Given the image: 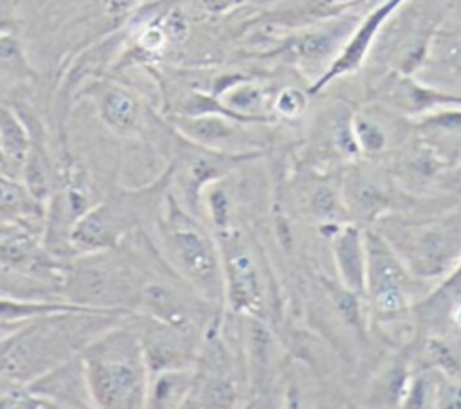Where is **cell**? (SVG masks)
Here are the masks:
<instances>
[{
	"label": "cell",
	"instance_id": "8992f818",
	"mask_svg": "<svg viewBox=\"0 0 461 409\" xmlns=\"http://www.w3.org/2000/svg\"><path fill=\"white\" fill-rule=\"evenodd\" d=\"M396 229L385 238L414 277L448 274L461 256V214Z\"/></svg>",
	"mask_w": 461,
	"mask_h": 409
},
{
	"label": "cell",
	"instance_id": "6da1fadb",
	"mask_svg": "<svg viewBox=\"0 0 461 409\" xmlns=\"http://www.w3.org/2000/svg\"><path fill=\"white\" fill-rule=\"evenodd\" d=\"M128 314L61 312L32 319L0 341V393L25 387Z\"/></svg>",
	"mask_w": 461,
	"mask_h": 409
},
{
	"label": "cell",
	"instance_id": "d6a6232c",
	"mask_svg": "<svg viewBox=\"0 0 461 409\" xmlns=\"http://www.w3.org/2000/svg\"><path fill=\"white\" fill-rule=\"evenodd\" d=\"M29 323V321H27ZM25 323H13V321H5L0 319V341H4L5 337H9L11 333H14L20 326H23Z\"/></svg>",
	"mask_w": 461,
	"mask_h": 409
},
{
	"label": "cell",
	"instance_id": "4316f807",
	"mask_svg": "<svg viewBox=\"0 0 461 409\" xmlns=\"http://www.w3.org/2000/svg\"><path fill=\"white\" fill-rule=\"evenodd\" d=\"M308 106V97L303 90L299 88H283L277 97L274 99V110L277 115L285 119H295L304 114Z\"/></svg>",
	"mask_w": 461,
	"mask_h": 409
},
{
	"label": "cell",
	"instance_id": "ba28073f",
	"mask_svg": "<svg viewBox=\"0 0 461 409\" xmlns=\"http://www.w3.org/2000/svg\"><path fill=\"white\" fill-rule=\"evenodd\" d=\"M218 247L223 268V297L234 312L261 315L263 285L250 250L230 229L218 232Z\"/></svg>",
	"mask_w": 461,
	"mask_h": 409
},
{
	"label": "cell",
	"instance_id": "8fae6325",
	"mask_svg": "<svg viewBox=\"0 0 461 409\" xmlns=\"http://www.w3.org/2000/svg\"><path fill=\"white\" fill-rule=\"evenodd\" d=\"M173 124L180 137L191 144L220 153H252L247 146V132L230 115L221 112H202L173 115Z\"/></svg>",
	"mask_w": 461,
	"mask_h": 409
},
{
	"label": "cell",
	"instance_id": "cb8c5ba5",
	"mask_svg": "<svg viewBox=\"0 0 461 409\" xmlns=\"http://www.w3.org/2000/svg\"><path fill=\"white\" fill-rule=\"evenodd\" d=\"M169 40L158 16L142 22L133 34V49L140 56H157L167 47Z\"/></svg>",
	"mask_w": 461,
	"mask_h": 409
},
{
	"label": "cell",
	"instance_id": "4dcf8cb0",
	"mask_svg": "<svg viewBox=\"0 0 461 409\" xmlns=\"http://www.w3.org/2000/svg\"><path fill=\"white\" fill-rule=\"evenodd\" d=\"M18 29V14L14 7L7 0H0V34L16 32Z\"/></svg>",
	"mask_w": 461,
	"mask_h": 409
},
{
	"label": "cell",
	"instance_id": "30bf717a",
	"mask_svg": "<svg viewBox=\"0 0 461 409\" xmlns=\"http://www.w3.org/2000/svg\"><path fill=\"white\" fill-rule=\"evenodd\" d=\"M88 97L103 124L119 137H137L144 128V110L139 97L112 79H94L79 92Z\"/></svg>",
	"mask_w": 461,
	"mask_h": 409
},
{
	"label": "cell",
	"instance_id": "836d02e7",
	"mask_svg": "<svg viewBox=\"0 0 461 409\" xmlns=\"http://www.w3.org/2000/svg\"><path fill=\"white\" fill-rule=\"evenodd\" d=\"M450 317H452V324L461 332V299L452 306Z\"/></svg>",
	"mask_w": 461,
	"mask_h": 409
},
{
	"label": "cell",
	"instance_id": "484cf974",
	"mask_svg": "<svg viewBox=\"0 0 461 409\" xmlns=\"http://www.w3.org/2000/svg\"><path fill=\"white\" fill-rule=\"evenodd\" d=\"M310 209L317 218L324 220L326 223H339L337 220L344 213V205L339 195L328 186H321L312 193Z\"/></svg>",
	"mask_w": 461,
	"mask_h": 409
},
{
	"label": "cell",
	"instance_id": "d4e9b609",
	"mask_svg": "<svg viewBox=\"0 0 461 409\" xmlns=\"http://www.w3.org/2000/svg\"><path fill=\"white\" fill-rule=\"evenodd\" d=\"M423 357L436 371L450 377H457L459 360L456 359L448 344L443 342L441 339H427L423 342Z\"/></svg>",
	"mask_w": 461,
	"mask_h": 409
},
{
	"label": "cell",
	"instance_id": "3957f363",
	"mask_svg": "<svg viewBox=\"0 0 461 409\" xmlns=\"http://www.w3.org/2000/svg\"><path fill=\"white\" fill-rule=\"evenodd\" d=\"M157 231L166 265L209 304L225 301L220 247L169 189L157 216Z\"/></svg>",
	"mask_w": 461,
	"mask_h": 409
},
{
	"label": "cell",
	"instance_id": "e0dca14e",
	"mask_svg": "<svg viewBox=\"0 0 461 409\" xmlns=\"http://www.w3.org/2000/svg\"><path fill=\"white\" fill-rule=\"evenodd\" d=\"M384 97L393 108L418 117L443 106L461 105V97L445 94L432 86H425L403 72L385 85Z\"/></svg>",
	"mask_w": 461,
	"mask_h": 409
},
{
	"label": "cell",
	"instance_id": "d6986e66",
	"mask_svg": "<svg viewBox=\"0 0 461 409\" xmlns=\"http://www.w3.org/2000/svg\"><path fill=\"white\" fill-rule=\"evenodd\" d=\"M0 146L13 175L20 178L22 164L31 148V128L23 115L9 105H0Z\"/></svg>",
	"mask_w": 461,
	"mask_h": 409
},
{
	"label": "cell",
	"instance_id": "52a82bcc",
	"mask_svg": "<svg viewBox=\"0 0 461 409\" xmlns=\"http://www.w3.org/2000/svg\"><path fill=\"white\" fill-rule=\"evenodd\" d=\"M366 292L375 315L394 319L412 304L414 276L382 232L364 231Z\"/></svg>",
	"mask_w": 461,
	"mask_h": 409
},
{
	"label": "cell",
	"instance_id": "83f0119b",
	"mask_svg": "<svg viewBox=\"0 0 461 409\" xmlns=\"http://www.w3.org/2000/svg\"><path fill=\"white\" fill-rule=\"evenodd\" d=\"M160 20H162V27L167 34L169 43H180V41L185 40L189 25H187V20H185V16L180 9H171L167 14L160 16Z\"/></svg>",
	"mask_w": 461,
	"mask_h": 409
},
{
	"label": "cell",
	"instance_id": "9c48e42d",
	"mask_svg": "<svg viewBox=\"0 0 461 409\" xmlns=\"http://www.w3.org/2000/svg\"><path fill=\"white\" fill-rule=\"evenodd\" d=\"M139 332L149 373L171 368H187L194 360V333L182 332L142 314H130Z\"/></svg>",
	"mask_w": 461,
	"mask_h": 409
},
{
	"label": "cell",
	"instance_id": "7c38bea8",
	"mask_svg": "<svg viewBox=\"0 0 461 409\" xmlns=\"http://www.w3.org/2000/svg\"><path fill=\"white\" fill-rule=\"evenodd\" d=\"M403 4V0H385L384 4H380L355 31V34L349 38V41L344 45V49L340 50V54L331 61V65L326 68V72L315 81V85L312 86V92H319L322 90L328 83H331L337 77H342L349 72H355L367 50L371 49L375 38L378 36V31L382 29V25L389 20V16Z\"/></svg>",
	"mask_w": 461,
	"mask_h": 409
},
{
	"label": "cell",
	"instance_id": "1f68e13d",
	"mask_svg": "<svg viewBox=\"0 0 461 409\" xmlns=\"http://www.w3.org/2000/svg\"><path fill=\"white\" fill-rule=\"evenodd\" d=\"M439 180L445 189L461 196V164H454V168L448 169L447 173H443L439 177Z\"/></svg>",
	"mask_w": 461,
	"mask_h": 409
},
{
	"label": "cell",
	"instance_id": "f1b7e54d",
	"mask_svg": "<svg viewBox=\"0 0 461 409\" xmlns=\"http://www.w3.org/2000/svg\"><path fill=\"white\" fill-rule=\"evenodd\" d=\"M434 295H461V256Z\"/></svg>",
	"mask_w": 461,
	"mask_h": 409
},
{
	"label": "cell",
	"instance_id": "7a4b0ae2",
	"mask_svg": "<svg viewBox=\"0 0 461 409\" xmlns=\"http://www.w3.org/2000/svg\"><path fill=\"white\" fill-rule=\"evenodd\" d=\"M79 359L94 407H146L149 371L130 314L90 339Z\"/></svg>",
	"mask_w": 461,
	"mask_h": 409
},
{
	"label": "cell",
	"instance_id": "7402d4cb",
	"mask_svg": "<svg viewBox=\"0 0 461 409\" xmlns=\"http://www.w3.org/2000/svg\"><path fill=\"white\" fill-rule=\"evenodd\" d=\"M0 74L14 79L36 77V70L32 68L16 32L0 34Z\"/></svg>",
	"mask_w": 461,
	"mask_h": 409
},
{
	"label": "cell",
	"instance_id": "5bb4252c",
	"mask_svg": "<svg viewBox=\"0 0 461 409\" xmlns=\"http://www.w3.org/2000/svg\"><path fill=\"white\" fill-rule=\"evenodd\" d=\"M331 254L340 286L364 295L366 292V245L364 231L357 225L337 223L330 232Z\"/></svg>",
	"mask_w": 461,
	"mask_h": 409
},
{
	"label": "cell",
	"instance_id": "2e32d148",
	"mask_svg": "<svg viewBox=\"0 0 461 409\" xmlns=\"http://www.w3.org/2000/svg\"><path fill=\"white\" fill-rule=\"evenodd\" d=\"M430 151L448 162L461 164V108L443 106L423 114L416 123Z\"/></svg>",
	"mask_w": 461,
	"mask_h": 409
},
{
	"label": "cell",
	"instance_id": "f546056e",
	"mask_svg": "<svg viewBox=\"0 0 461 409\" xmlns=\"http://www.w3.org/2000/svg\"><path fill=\"white\" fill-rule=\"evenodd\" d=\"M137 2L139 0H103V9L108 18L119 20L126 16L137 5Z\"/></svg>",
	"mask_w": 461,
	"mask_h": 409
},
{
	"label": "cell",
	"instance_id": "44dd1931",
	"mask_svg": "<svg viewBox=\"0 0 461 409\" xmlns=\"http://www.w3.org/2000/svg\"><path fill=\"white\" fill-rule=\"evenodd\" d=\"M423 68L447 79H461V36L450 32H436L421 61Z\"/></svg>",
	"mask_w": 461,
	"mask_h": 409
},
{
	"label": "cell",
	"instance_id": "277c9868",
	"mask_svg": "<svg viewBox=\"0 0 461 409\" xmlns=\"http://www.w3.org/2000/svg\"><path fill=\"white\" fill-rule=\"evenodd\" d=\"M148 274L122 254L110 250L76 254L65 261L59 294L63 299L99 308L133 314Z\"/></svg>",
	"mask_w": 461,
	"mask_h": 409
},
{
	"label": "cell",
	"instance_id": "4fadbf2b",
	"mask_svg": "<svg viewBox=\"0 0 461 409\" xmlns=\"http://www.w3.org/2000/svg\"><path fill=\"white\" fill-rule=\"evenodd\" d=\"M23 389L47 398L56 405V409L94 407L88 395L79 353L63 360L50 371L40 375L38 378L29 382Z\"/></svg>",
	"mask_w": 461,
	"mask_h": 409
},
{
	"label": "cell",
	"instance_id": "ffe728a7",
	"mask_svg": "<svg viewBox=\"0 0 461 409\" xmlns=\"http://www.w3.org/2000/svg\"><path fill=\"white\" fill-rule=\"evenodd\" d=\"M0 218L9 223H23L43 218V205L25 189L20 178L0 173Z\"/></svg>",
	"mask_w": 461,
	"mask_h": 409
},
{
	"label": "cell",
	"instance_id": "9a60e30c",
	"mask_svg": "<svg viewBox=\"0 0 461 409\" xmlns=\"http://www.w3.org/2000/svg\"><path fill=\"white\" fill-rule=\"evenodd\" d=\"M22 115L31 128V148L22 164L20 180L25 186V189L31 193V196L38 204L45 205V202L49 200V196L54 193V189L58 186V168L54 166V162L47 151L43 133H41L38 121L34 117H31V121H29L25 117V114H22Z\"/></svg>",
	"mask_w": 461,
	"mask_h": 409
},
{
	"label": "cell",
	"instance_id": "e575fe53",
	"mask_svg": "<svg viewBox=\"0 0 461 409\" xmlns=\"http://www.w3.org/2000/svg\"><path fill=\"white\" fill-rule=\"evenodd\" d=\"M0 173H7V175H13V171H11L9 164H7V159H5L4 151H2V146H0ZM13 177H14V175H13ZM16 178H18V177H16Z\"/></svg>",
	"mask_w": 461,
	"mask_h": 409
},
{
	"label": "cell",
	"instance_id": "5b68a950",
	"mask_svg": "<svg viewBox=\"0 0 461 409\" xmlns=\"http://www.w3.org/2000/svg\"><path fill=\"white\" fill-rule=\"evenodd\" d=\"M173 180L169 166L155 182L139 187H119L97 200L74 225L70 241L76 254L110 250L139 231L149 214L158 216L164 195Z\"/></svg>",
	"mask_w": 461,
	"mask_h": 409
},
{
	"label": "cell",
	"instance_id": "603a6c76",
	"mask_svg": "<svg viewBox=\"0 0 461 409\" xmlns=\"http://www.w3.org/2000/svg\"><path fill=\"white\" fill-rule=\"evenodd\" d=\"M351 132L358 153L378 155L387 146V133L378 121L369 115L357 114L351 117Z\"/></svg>",
	"mask_w": 461,
	"mask_h": 409
},
{
	"label": "cell",
	"instance_id": "ac0fdd59",
	"mask_svg": "<svg viewBox=\"0 0 461 409\" xmlns=\"http://www.w3.org/2000/svg\"><path fill=\"white\" fill-rule=\"evenodd\" d=\"M196 371L193 366L171 368L149 373L146 407L153 409H171L184 407L185 400L193 389Z\"/></svg>",
	"mask_w": 461,
	"mask_h": 409
}]
</instances>
